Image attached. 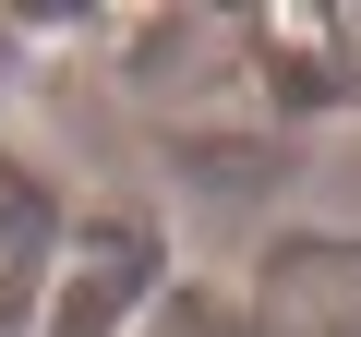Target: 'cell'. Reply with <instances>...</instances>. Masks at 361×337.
I'll use <instances>...</instances> for the list:
<instances>
[{"label":"cell","mask_w":361,"mask_h":337,"mask_svg":"<svg viewBox=\"0 0 361 337\" xmlns=\"http://www.w3.org/2000/svg\"><path fill=\"white\" fill-rule=\"evenodd\" d=\"M157 301H169V229L145 205H97V217H73V253L49 277L37 337H133Z\"/></svg>","instance_id":"cell-1"},{"label":"cell","mask_w":361,"mask_h":337,"mask_svg":"<svg viewBox=\"0 0 361 337\" xmlns=\"http://www.w3.org/2000/svg\"><path fill=\"white\" fill-rule=\"evenodd\" d=\"M241 337H361V229H277Z\"/></svg>","instance_id":"cell-2"},{"label":"cell","mask_w":361,"mask_h":337,"mask_svg":"<svg viewBox=\"0 0 361 337\" xmlns=\"http://www.w3.org/2000/svg\"><path fill=\"white\" fill-rule=\"evenodd\" d=\"M61 253H73V205L49 193V168H37V157L0 145V337H37Z\"/></svg>","instance_id":"cell-3"},{"label":"cell","mask_w":361,"mask_h":337,"mask_svg":"<svg viewBox=\"0 0 361 337\" xmlns=\"http://www.w3.org/2000/svg\"><path fill=\"white\" fill-rule=\"evenodd\" d=\"M133 337H241V301H217V289H169Z\"/></svg>","instance_id":"cell-4"},{"label":"cell","mask_w":361,"mask_h":337,"mask_svg":"<svg viewBox=\"0 0 361 337\" xmlns=\"http://www.w3.org/2000/svg\"><path fill=\"white\" fill-rule=\"evenodd\" d=\"M337 61H349V85H361V13H337Z\"/></svg>","instance_id":"cell-5"},{"label":"cell","mask_w":361,"mask_h":337,"mask_svg":"<svg viewBox=\"0 0 361 337\" xmlns=\"http://www.w3.org/2000/svg\"><path fill=\"white\" fill-rule=\"evenodd\" d=\"M0 61H13V37H0Z\"/></svg>","instance_id":"cell-6"}]
</instances>
